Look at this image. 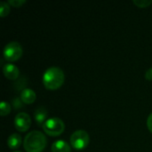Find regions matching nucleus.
Here are the masks:
<instances>
[{
	"mask_svg": "<svg viewBox=\"0 0 152 152\" xmlns=\"http://www.w3.org/2000/svg\"><path fill=\"white\" fill-rule=\"evenodd\" d=\"M134 4H135L136 6L140 7V8H145L149 5H151L152 4V0H134L133 1Z\"/></svg>",
	"mask_w": 152,
	"mask_h": 152,
	"instance_id": "4468645a",
	"label": "nucleus"
},
{
	"mask_svg": "<svg viewBox=\"0 0 152 152\" xmlns=\"http://www.w3.org/2000/svg\"><path fill=\"white\" fill-rule=\"evenodd\" d=\"M36 98H37L36 93L33 90L29 89V88L24 89L21 92V94H20V100L25 104H31V103H33L36 101Z\"/></svg>",
	"mask_w": 152,
	"mask_h": 152,
	"instance_id": "1a4fd4ad",
	"label": "nucleus"
},
{
	"mask_svg": "<svg viewBox=\"0 0 152 152\" xmlns=\"http://www.w3.org/2000/svg\"><path fill=\"white\" fill-rule=\"evenodd\" d=\"M43 130L47 135L56 137L64 132L65 124L59 118H48L43 125Z\"/></svg>",
	"mask_w": 152,
	"mask_h": 152,
	"instance_id": "7ed1b4c3",
	"label": "nucleus"
},
{
	"mask_svg": "<svg viewBox=\"0 0 152 152\" xmlns=\"http://www.w3.org/2000/svg\"><path fill=\"white\" fill-rule=\"evenodd\" d=\"M47 145L45 135L39 131L28 133L23 141V147L27 152H42Z\"/></svg>",
	"mask_w": 152,
	"mask_h": 152,
	"instance_id": "f257e3e1",
	"label": "nucleus"
},
{
	"mask_svg": "<svg viewBox=\"0 0 152 152\" xmlns=\"http://www.w3.org/2000/svg\"><path fill=\"white\" fill-rule=\"evenodd\" d=\"M89 142V134L84 130H77L74 132L70 136L71 147L76 151H83L88 146Z\"/></svg>",
	"mask_w": 152,
	"mask_h": 152,
	"instance_id": "20e7f679",
	"label": "nucleus"
},
{
	"mask_svg": "<svg viewBox=\"0 0 152 152\" xmlns=\"http://www.w3.org/2000/svg\"><path fill=\"white\" fill-rule=\"evenodd\" d=\"M13 152H21V151H13Z\"/></svg>",
	"mask_w": 152,
	"mask_h": 152,
	"instance_id": "6ab92c4d",
	"label": "nucleus"
},
{
	"mask_svg": "<svg viewBox=\"0 0 152 152\" xmlns=\"http://www.w3.org/2000/svg\"><path fill=\"white\" fill-rule=\"evenodd\" d=\"M12 110L11 105L6 102H2L0 104V114L2 117H5L10 114Z\"/></svg>",
	"mask_w": 152,
	"mask_h": 152,
	"instance_id": "ddd939ff",
	"label": "nucleus"
},
{
	"mask_svg": "<svg viewBox=\"0 0 152 152\" xmlns=\"http://www.w3.org/2000/svg\"><path fill=\"white\" fill-rule=\"evenodd\" d=\"M10 13V4L8 2H1L0 3V17L4 18L8 16Z\"/></svg>",
	"mask_w": 152,
	"mask_h": 152,
	"instance_id": "f8f14e48",
	"label": "nucleus"
},
{
	"mask_svg": "<svg viewBox=\"0 0 152 152\" xmlns=\"http://www.w3.org/2000/svg\"><path fill=\"white\" fill-rule=\"evenodd\" d=\"M145 77L147 80H150V81H152V68L149 69L146 73H145Z\"/></svg>",
	"mask_w": 152,
	"mask_h": 152,
	"instance_id": "a211bd4d",
	"label": "nucleus"
},
{
	"mask_svg": "<svg viewBox=\"0 0 152 152\" xmlns=\"http://www.w3.org/2000/svg\"><path fill=\"white\" fill-rule=\"evenodd\" d=\"M26 3L25 0H9L8 1V4L13 7H16V8H19L20 6H22L24 4Z\"/></svg>",
	"mask_w": 152,
	"mask_h": 152,
	"instance_id": "2eb2a0df",
	"label": "nucleus"
},
{
	"mask_svg": "<svg viewBox=\"0 0 152 152\" xmlns=\"http://www.w3.org/2000/svg\"><path fill=\"white\" fill-rule=\"evenodd\" d=\"M65 75L58 67L48 68L43 75V84L48 90H57L64 83Z\"/></svg>",
	"mask_w": 152,
	"mask_h": 152,
	"instance_id": "f03ea898",
	"label": "nucleus"
},
{
	"mask_svg": "<svg viewBox=\"0 0 152 152\" xmlns=\"http://www.w3.org/2000/svg\"><path fill=\"white\" fill-rule=\"evenodd\" d=\"M34 118L36 122L37 123V125L42 126L45 124V122L47 120V110L45 107H38L36 110H35V114H34Z\"/></svg>",
	"mask_w": 152,
	"mask_h": 152,
	"instance_id": "9d476101",
	"label": "nucleus"
},
{
	"mask_svg": "<svg viewBox=\"0 0 152 152\" xmlns=\"http://www.w3.org/2000/svg\"><path fill=\"white\" fill-rule=\"evenodd\" d=\"M31 126V118L28 114L20 112L14 118V126L19 132H27Z\"/></svg>",
	"mask_w": 152,
	"mask_h": 152,
	"instance_id": "423d86ee",
	"label": "nucleus"
},
{
	"mask_svg": "<svg viewBox=\"0 0 152 152\" xmlns=\"http://www.w3.org/2000/svg\"><path fill=\"white\" fill-rule=\"evenodd\" d=\"M21 136L18 134H12L7 139V145L11 150H17L21 145Z\"/></svg>",
	"mask_w": 152,
	"mask_h": 152,
	"instance_id": "9b49d317",
	"label": "nucleus"
},
{
	"mask_svg": "<svg viewBox=\"0 0 152 152\" xmlns=\"http://www.w3.org/2000/svg\"><path fill=\"white\" fill-rule=\"evenodd\" d=\"M22 55V46L17 41L8 43L4 48V57L8 61H16Z\"/></svg>",
	"mask_w": 152,
	"mask_h": 152,
	"instance_id": "39448f33",
	"label": "nucleus"
},
{
	"mask_svg": "<svg viewBox=\"0 0 152 152\" xmlns=\"http://www.w3.org/2000/svg\"><path fill=\"white\" fill-rule=\"evenodd\" d=\"M12 106H13V108L14 109H20V107H22V101L20 100V99H18V98H15L13 101H12Z\"/></svg>",
	"mask_w": 152,
	"mask_h": 152,
	"instance_id": "dca6fc26",
	"label": "nucleus"
},
{
	"mask_svg": "<svg viewBox=\"0 0 152 152\" xmlns=\"http://www.w3.org/2000/svg\"><path fill=\"white\" fill-rule=\"evenodd\" d=\"M52 152H71L70 144L66 141L59 140L52 144Z\"/></svg>",
	"mask_w": 152,
	"mask_h": 152,
	"instance_id": "6e6552de",
	"label": "nucleus"
},
{
	"mask_svg": "<svg viewBox=\"0 0 152 152\" xmlns=\"http://www.w3.org/2000/svg\"><path fill=\"white\" fill-rule=\"evenodd\" d=\"M147 126H148V129L152 133V113L149 116L147 119Z\"/></svg>",
	"mask_w": 152,
	"mask_h": 152,
	"instance_id": "f3484780",
	"label": "nucleus"
},
{
	"mask_svg": "<svg viewBox=\"0 0 152 152\" xmlns=\"http://www.w3.org/2000/svg\"><path fill=\"white\" fill-rule=\"evenodd\" d=\"M3 72L4 77L9 80H16L20 76L19 69L12 63H6L3 67Z\"/></svg>",
	"mask_w": 152,
	"mask_h": 152,
	"instance_id": "0eeeda50",
	"label": "nucleus"
}]
</instances>
